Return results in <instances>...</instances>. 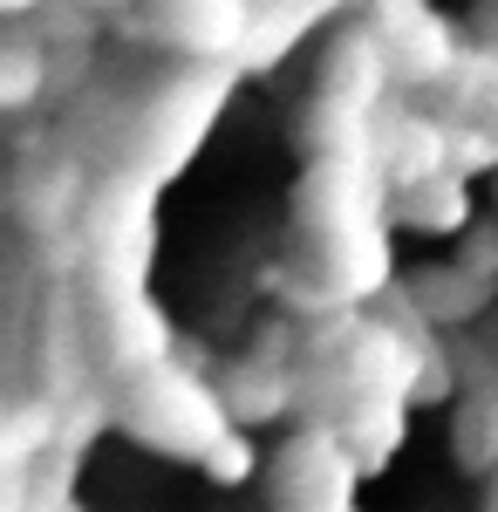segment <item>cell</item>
<instances>
[{
    "mask_svg": "<svg viewBox=\"0 0 498 512\" xmlns=\"http://www.w3.org/2000/svg\"><path fill=\"white\" fill-rule=\"evenodd\" d=\"M369 35L383 41L389 82H403V89H437L464 55L451 21H437L430 0H369Z\"/></svg>",
    "mask_w": 498,
    "mask_h": 512,
    "instance_id": "2",
    "label": "cell"
},
{
    "mask_svg": "<svg viewBox=\"0 0 498 512\" xmlns=\"http://www.w3.org/2000/svg\"><path fill=\"white\" fill-rule=\"evenodd\" d=\"M471 41H478V48L498 62V0H485V7L471 14Z\"/></svg>",
    "mask_w": 498,
    "mask_h": 512,
    "instance_id": "15",
    "label": "cell"
},
{
    "mask_svg": "<svg viewBox=\"0 0 498 512\" xmlns=\"http://www.w3.org/2000/svg\"><path fill=\"white\" fill-rule=\"evenodd\" d=\"M253 0H144V28L192 62H239L253 41Z\"/></svg>",
    "mask_w": 498,
    "mask_h": 512,
    "instance_id": "5",
    "label": "cell"
},
{
    "mask_svg": "<svg viewBox=\"0 0 498 512\" xmlns=\"http://www.w3.org/2000/svg\"><path fill=\"white\" fill-rule=\"evenodd\" d=\"M355 478H362V465L342 444V431H301L273 458V499H280V512H348Z\"/></svg>",
    "mask_w": 498,
    "mask_h": 512,
    "instance_id": "4",
    "label": "cell"
},
{
    "mask_svg": "<svg viewBox=\"0 0 498 512\" xmlns=\"http://www.w3.org/2000/svg\"><path fill=\"white\" fill-rule=\"evenodd\" d=\"M478 171H498V137L478 123H458L451 130V178H478Z\"/></svg>",
    "mask_w": 498,
    "mask_h": 512,
    "instance_id": "13",
    "label": "cell"
},
{
    "mask_svg": "<svg viewBox=\"0 0 498 512\" xmlns=\"http://www.w3.org/2000/svg\"><path fill=\"white\" fill-rule=\"evenodd\" d=\"M253 465H260V451H253V437L246 431H232L212 458H205V472L219 478V485H239V478H253Z\"/></svg>",
    "mask_w": 498,
    "mask_h": 512,
    "instance_id": "14",
    "label": "cell"
},
{
    "mask_svg": "<svg viewBox=\"0 0 498 512\" xmlns=\"http://www.w3.org/2000/svg\"><path fill=\"white\" fill-rule=\"evenodd\" d=\"M342 444H355V465H389L396 444H403V396H355L342 424Z\"/></svg>",
    "mask_w": 498,
    "mask_h": 512,
    "instance_id": "8",
    "label": "cell"
},
{
    "mask_svg": "<svg viewBox=\"0 0 498 512\" xmlns=\"http://www.w3.org/2000/svg\"><path fill=\"white\" fill-rule=\"evenodd\" d=\"M485 512H498V472L485 478Z\"/></svg>",
    "mask_w": 498,
    "mask_h": 512,
    "instance_id": "19",
    "label": "cell"
},
{
    "mask_svg": "<svg viewBox=\"0 0 498 512\" xmlns=\"http://www.w3.org/2000/svg\"><path fill=\"white\" fill-rule=\"evenodd\" d=\"M471 123H478V130H492V137H498V76H492V89H485V103H478V117H471Z\"/></svg>",
    "mask_w": 498,
    "mask_h": 512,
    "instance_id": "16",
    "label": "cell"
},
{
    "mask_svg": "<svg viewBox=\"0 0 498 512\" xmlns=\"http://www.w3.org/2000/svg\"><path fill=\"white\" fill-rule=\"evenodd\" d=\"M410 301H417L423 321H444V328H458V321L485 315V301H492V280H478L471 267H430V274L410 280Z\"/></svg>",
    "mask_w": 498,
    "mask_h": 512,
    "instance_id": "6",
    "label": "cell"
},
{
    "mask_svg": "<svg viewBox=\"0 0 498 512\" xmlns=\"http://www.w3.org/2000/svg\"><path fill=\"white\" fill-rule=\"evenodd\" d=\"M116 424L137 437V444H151V451H178V458H212L219 444L232 437V410L219 383H198L192 369H151V376H137V383H123L116 396Z\"/></svg>",
    "mask_w": 498,
    "mask_h": 512,
    "instance_id": "1",
    "label": "cell"
},
{
    "mask_svg": "<svg viewBox=\"0 0 498 512\" xmlns=\"http://www.w3.org/2000/svg\"><path fill=\"white\" fill-rule=\"evenodd\" d=\"M82 7H96V14H123V7H137V0H82Z\"/></svg>",
    "mask_w": 498,
    "mask_h": 512,
    "instance_id": "17",
    "label": "cell"
},
{
    "mask_svg": "<svg viewBox=\"0 0 498 512\" xmlns=\"http://www.w3.org/2000/svg\"><path fill=\"white\" fill-rule=\"evenodd\" d=\"M219 396H226L232 424H267V417H280V410L294 403V383H287V369H273V362H232Z\"/></svg>",
    "mask_w": 498,
    "mask_h": 512,
    "instance_id": "7",
    "label": "cell"
},
{
    "mask_svg": "<svg viewBox=\"0 0 498 512\" xmlns=\"http://www.w3.org/2000/svg\"><path fill=\"white\" fill-rule=\"evenodd\" d=\"M396 219L403 226H417V233H464V219H471V192H464V178H430V185H410V192H396Z\"/></svg>",
    "mask_w": 498,
    "mask_h": 512,
    "instance_id": "9",
    "label": "cell"
},
{
    "mask_svg": "<svg viewBox=\"0 0 498 512\" xmlns=\"http://www.w3.org/2000/svg\"><path fill=\"white\" fill-rule=\"evenodd\" d=\"M451 451H458V465L471 478H492L498 472V396H464V403H458Z\"/></svg>",
    "mask_w": 498,
    "mask_h": 512,
    "instance_id": "10",
    "label": "cell"
},
{
    "mask_svg": "<svg viewBox=\"0 0 498 512\" xmlns=\"http://www.w3.org/2000/svg\"><path fill=\"white\" fill-rule=\"evenodd\" d=\"M48 444H62V403L28 396V403L14 410V424H7V472H28V458L48 451Z\"/></svg>",
    "mask_w": 498,
    "mask_h": 512,
    "instance_id": "12",
    "label": "cell"
},
{
    "mask_svg": "<svg viewBox=\"0 0 498 512\" xmlns=\"http://www.w3.org/2000/svg\"><path fill=\"white\" fill-rule=\"evenodd\" d=\"M0 7H7V14H35L41 0H0Z\"/></svg>",
    "mask_w": 498,
    "mask_h": 512,
    "instance_id": "18",
    "label": "cell"
},
{
    "mask_svg": "<svg viewBox=\"0 0 498 512\" xmlns=\"http://www.w3.org/2000/svg\"><path fill=\"white\" fill-rule=\"evenodd\" d=\"M110 287L96 294V301H110V315H89V335H96V362L116 369L123 383H137V376H151L171 362V321L157 315L151 301H144V287L123 274H103Z\"/></svg>",
    "mask_w": 498,
    "mask_h": 512,
    "instance_id": "3",
    "label": "cell"
},
{
    "mask_svg": "<svg viewBox=\"0 0 498 512\" xmlns=\"http://www.w3.org/2000/svg\"><path fill=\"white\" fill-rule=\"evenodd\" d=\"M48 82H55V55H41L35 41H7V55H0V103L14 117L35 103Z\"/></svg>",
    "mask_w": 498,
    "mask_h": 512,
    "instance_id": "11",
    "label": "cell"
}]
</instances>
